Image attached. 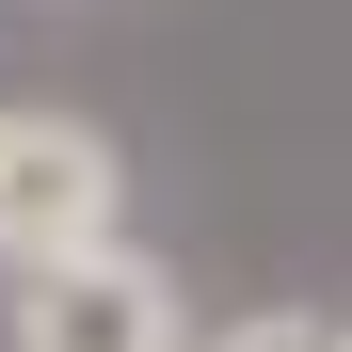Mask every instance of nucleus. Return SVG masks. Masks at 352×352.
I'll use <instances>...</instances> for the list:
<instances>
[{
  "instance_id": "nucleus-1",
  "label": "nucleus",
  "mask_w": 352,
  "mask_h": 352,
  "mask_svg": "<svg viewBox=\"0 0 352 352\" xmlns=\"http://www.w3.org/2000/svg\"><path fill=\"white\" fill-rule=\"evenodd\" d=\"M129 241V160H112V129H80V112H0V256L48 272V256H96Z\"/></svg>"
},
{
  "instance_id": "nucleus-2",
  "label": "nucleus",
  "mask_w": 352,
  "mask_h": 352,
  "mask_svg": "<svg viewBox=\"0 0 352 352\" xmlns=\"http://www.w3.org/2000/svg\"><path fill=\"white\" fill-rule=\"evenodd\" d=\"M16 352H192V305L144 241H96V256L16 272Z\"/></svg>"
},
{
  "instance_id": "nucleus-3",
  "label": "nucleus",
  "mask_w": 352,
  "mask_h": 352,
  "mask_svg": "<svg viewBox=\"0 0 352 352\" xmlns=\"http://www.w3.org/2000/svg\"><path fill=\"white\" fill-rule=\"evenodd\" d=\"M192 352H336V320H224V336H192Z\"/></svg>"
},
{
  "instance_id": "nucleus-4",
  "label": "nucleus",
  "mask_w": 352,
  "mask_h": 352,
  "mask_svg": "<svg viewBox=\"0 0 352 352\" xmlns=\"http://www.w3.org/2000/svg\"><path fill=\"white\" fill-rule=\"evenodd\" d=\"M336 352H352V320H336Z\"/></svg>"
}]
</instances>
